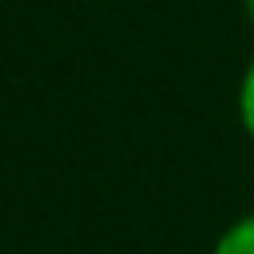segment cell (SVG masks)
I'll list each match as a JSON object with an SVG mask.
<instances>
[{
  "mask_svg": "<svg viewBox=\"0 0 254 254\" xmlns=\"http://www.w3.org/2000/svg\"><path fill=\"white\" fill-rule=\"evenodd\" d=\"M218 254H254V214L242 218L234 230H226V238L218 242Z\"/></svg>",
  "mask_w": 254,
  "mask_h": 254,
  "instance_id": "6da1fadb",
  "label": "cell"
},
{
  "mask_svg": "<svg viewBox=\"0 0 254 254\" xmlns=\"http://www.w3.org/2000/svg\"><path fill=\"white\" fill-rule=\"evenodd\" d=\"M246 8H250V20H254V0H246Z\"/></svg>",
  "mask_w": 254,
  "mask_h": 254,
  "instance_id": "3957f363",
  "label": "cell"
},
{
  "mask_svg": "<svg viewBox=\"0 0 254 254\" xmlns=\"http://www.w3.org/2000/svg\"><path fill=\"white\" fill-rule=\"evenodd\" d=\"M242 119H246V127L254 131V67H250V75H246V83H242Z\"/></svg>",
  "mask_w": 254,
  "mask_h": 254,
  "instance_id": "7a4b0ae2",
  "label": "cell"
}]
</instances>
